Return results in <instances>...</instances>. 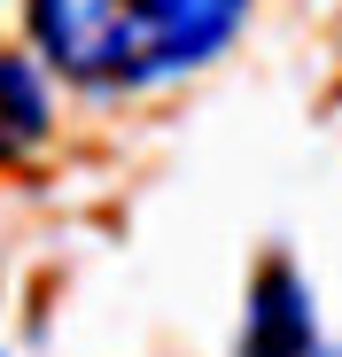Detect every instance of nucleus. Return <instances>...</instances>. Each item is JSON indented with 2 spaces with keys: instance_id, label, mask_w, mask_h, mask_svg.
Listing matches in <instances>:
<instances>
[{
  "instance_id": "1",
  "label": "nucleus",
  "mask_w": 342,
  "mask_h": 357,
  "mask_svg": "<svg viewBox=\"0 0 342 357\" xmlns=\"http://www.w3.org/2000/svg\"><path fill=\"white\" fill-rule=\"evenodd\" d=\"M24 24L70 86L140 93L225 54L249 24V0H24Z\"/></svg>"
},
{
  "instance_id": "2",
  "label": "nucleus",
  "mask_w": 342,
  "mask_h": 357,
  "mask_svg": "<svg viewBox=\"0 0 342 357\" xmlns=\"http://www.w3.org/2000/svg\"><path fill=\"white\" fill-rule=\"evenodd\" d=\"M241 357H327L311 287L288 257H265L249 280V319H241Z\"/></svg>"
},
{
  "instance_id": "3",
  "label": "nucleus",
  "mask_w": 342,
  "mask_h": 357,
  "mask_svg": "<svg viewBox=\"0 0 342 357\" xmlns=\"http://www.w3.org/2000/svg\"><path fill=\"white\" fill-rule=\"evenodd\" d=\"M47 132H54V101H47L39 63L0 47V163H31Z\"/></svg>"
}]
</instances>
